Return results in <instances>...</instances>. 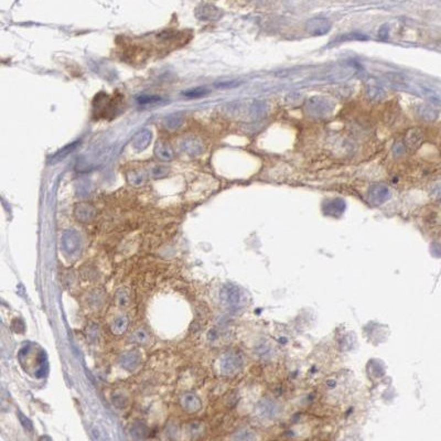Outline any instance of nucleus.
Segmentation results:
<instances>
[{
    "mask_svg": "<svg viewBox=\"0 0 441 441\" xmlns=\"http://www.w3.org/2000/svg\"><path fill=\"white\" fill-rule=\"evenodd\" d=\"M220 299L224 306L231 309L238 308L242 301V294L238 287L235 284H224L220 292Z\"/></svg>",
    "mask_w": 441,
    "mask_h": 441,
    "instance_id": "obj_1",
    "label": "nucleus"
},
{
    "mask_svg": "<svg viewBox=\"0 0 441 441\" xmlns=\"http://www.w3.org/2000/svg\"><path fill=\"white\" fill-rule=\"evenodd\" d=\"M391 196L390 189L384 184H373L367 190V200L372 205H380Z\"/></svg>",
    "mask_w": 441,
    "mask_h": 441,
    "instance_id": "obj_2",
    "label": "nucleus"
},
{
    "mask_svg": "<svg viewBox=\"0 0 441 441\" xmlns=\"http://www.w3.org/2000/svg\"><path fill=\"white\" fill-rule=\"evenodd\" d=\"M62 247L67 255L78 254L81 248V237L73 230L66 231L62 237Z\"/></svg>",
    "mask_w": 441,
    "mask_h": 441,
    "instance_id": "obj_3",
    "label": "nucleus"
},
{
    "mask_svg": "<svg viewBox=\"0 0 441 441\" xmlns=\"http://www.w3.org/2000/svg\"><path fill=\"white\" fill-rule=\"evenodd\" d=\"M242 359L237 355L227 354L222 358L220 362V370L225 375L236 374L242 368Z\"/></svg>",
    "mask_w": 441,
    "mask_h": 441,
    "instance_id": "obj_4",
    "label": "nucleus"
},
{
    "mask_svg": "<svg viewBox=\"0 0 441 441\" xmlns=\"http://www.w3.org/2000/svg\"><path fill=\"white\" fill-rule=\"evenodd\" d=\"M306 29L309 34L319 37L328 33L331 29V23L326 18H314L307 22Z\"/></svg>",
    "mask_w": 441,
    "mask_h": 441,
    "instance_id": "obj_5",
    "label": "nucleus"
},
{
    "mask_svg": "<svg viewBox=\"0 0 441 441\" xmlns=\"http://www.w3.org/2000/svg\"><path fill=\"white\" fill-rule=\"evenodd\" d=\"M424 142L423 131L419 128H411V129L406 132L404 139V146L407 150L415 151L422 146Z\"/></svg>",
    "mask_w": 441,
    "mask_h": 441,
    "instance_id": "obj_6",
    "label": "nucleus"
},
{
    "mask_svg": "<svg viewBox=\"0 0 441 441\" xmlns=\"http://www.w3.org/2000/svg\"><path fill=\"white\" fill-rule=\"evenodd\" d=\"M142 363V355L138 351H128L120 355L119 364L127 371H135Z\"/></svg>",
    "mask_w": 441,
    "mask_h": 441,
    "instance_id": "obj_7",
    "label": "nucleus"
},
{
    "mask_svg": "<svg viewBox=\"0 0 441 441\" xmlns=\"http://www.w3.org/2000/svg\"><path fill=\"white\" fill-rule=\"evenodd\" d=\"M180 403H181L182 408L188 412H196L201 410V400L198 396L195 394H192V393H187L184 394L181 399H180Z\"/></svg>",
    "mask_w": 441,
    "mask_h": 441,
    "instance_id": "obj_8",
    "label": "nucleus"
},
{
    "mask_svg": "<svg viewBox=\"0 0 441 441\" xmlns=\"http://www.w3.org/2000/svg\"><path fill=\"white\" fill-rule=\"evenodd\" d=\"M307 108L310 111V114H314L312 116H316V117H322V116H326V114L330 111V110H329V103L322 98L310 99L307 104Z\"/></svg>",
    "mask_w": 441,
    "mask_h": 441,
    "instance_id": "obj_9",
    "label": "nucleus"
},
{
    "mask_svg": "<svg viewBox=\"0 0 441 441\" xmlns=\"http://www.w3.org/2000/svg\"><path fill=\"white\" fill-rule=\"evenodd\" d=\"M151 138H152L151 131L148 130V129H143V130L138 132V134L135 136L134 139H132L131 145H132V147L135 148L136 150L142 151L143 149H146V148L149 146V143L151 142Z\"/></svg>",
    "mask_w": 441,
    "mask_h": 441,
    "instance_id": "obj_10",
    "label": "nucleus"
},
{
    "mask_svg": "<svg viewBox=\"0 0 441 441\" xmlns=\"http://www.w3.org/2000/svg\"><path fill=\"white\" fill-rule=\"evenodd\" d=\"M96 210L91 204H79L75 208L76 219L81 222H90L95 218Z\"/></svg>",
    "mask_w": 441,
    "mask_h": 441,
    "instance_id": "obj_11",
    "label": "nucleus"
},
{
    "mask_svg": "<svg viewBox=\"0 0 441 441\" xmlns=\"http://www.w3.org/2000/svg\"><path fill=\"white\" fill-rule=\"evenodd\" d=\"M278 408L274 403L269 402V400H263L260 402L257 407V412L262 418L265 419H271L275 418L277 416Z\"/></svg>",
    "mask_w": 441,
    "mask_h": 441,
    "instance_id": "obj_12",
    "label": "nucleus"
},
{
    "mask_svg": "<svg viewBox=\"0 0 441 441\" xmlns=\"http://www.w3.org/2000/svg\"><path fill=\"white\" fill-rule=\"evenodd\" d=\"M155 154L160 160H163V161H170V160L173 159L174 156L171 147L163 142H158L156 143Z\"/></svg>",
    "mask_w": 441,
    "mask_h": 441,
    "instance_id": "obj_13",
    "label": "nucleus"
},
{
    "mask_svg": "<svg viewBox=\"0 0 441 441\" xmlns=\"http://www.w3.org/2000/svg\"><path fill=\"white\" fill-rule=\"evenodd\" d=\"M79 140H76V142L70 143V145L65 146L64 148H62V149H60L58 152H55V154L52 156L51 159H50V162L51 163H57L59 161H61V160H63L64 158L67 157V156H69L71 152H73L75 150V148L79 146Z\"/></svg>",
    "mask_w": 441,
    "mask_h": 441,
    "instance_id": "obj_14",
    "label": "nucleus"
},
{
    "mask_svg": "<svg viewBox=\"0 0 441 441\" xmlns=\"http://www.w3.org/2000/svg\"><path fill=\"white\" fill-rule=\"evenodd\" d=\"M417 113H418L419 117H422L424 120H427V122H434L438 117V110L430 105H420L417 110Z\"/></svg>",
    "mask_w": 441,
    "mask_h": 441,
    "instance_id": "obj_15",
    "label": "nucleus"
},
{
    "mask_svg": "<svg viewBox=\"0 0 441 441\" xmlns=\"http://www.w3.org/2000/svg\"><path fill=\"white\" fill-rule=\"evenodd\" d=\"M128 324H129V321H128L126 316H119V318L116 319L113 324H111V331H113V333L117 335L123 334L124 332L127 330Z\"/></svg>",
    "mask_w": 441,
    "mask_h": 441,
    "instance_id": "obj_16",
    "label": "nucleus"
},
{
    "mask_svg": "<svg viewBox=\"0 0 441 441\" xmlns=\"http://www.w3.org/2000/svg\"><path fill=\"white\" fill-rule=\"evenodd\" d=\"M130 434L135 439H145L148 436V428L142 423H136L130 428Z\"/></svg>",
    "mask_w": 441,
    "mask_h": 441,
    "instance_id": "obj_17",
    "label": "nucleus"
},
{
    "mask_svg": "<svg viewBox=\"0 0 441 441\" xmlns=\"http://www.w3.org/2000/svg\"><path fill=\"white\" fill-rule=\"evenodd\" d=\"M111 403L118 410H124L128 405V397L122 392H116L111 395Z\"/></svg>",
    "mask_w": 441,
    "mask_h": 441,
    "instance_id": "obj_18",
    "label": "nucleus"
},
{
    "mask_svg": "<svg viewBox=\"0 0 441 441\" xmlns=\"http://www.w3.org/2000/svg\"><path fill=\"white\" fill-rule=\"evenodd\" d=\"M210 93V91L207 90L205 87H195V88H191L189 91L183 92L182 95L184 97L187 98H201L204 97V96L207 95Z\"/></svg>",
    "mask_w": 441,
    "mask_h": 441,
    "instance_id": "obj_19",
    "label": "nucleus"
},
{
    "mask_svg": "<svg viewBox=\"0 0 441 441\" xmlns=\"http://www.w3.org/2000/svg\"><path fill=\"white\" fill-rule=\"evenodd\" d=\"M366 94L368 97L373 99V101H380V99H383L385 97V92L382 88H379L378 86L367 87Z\"/></svg>",
    "mask_w": 441,
    "mask_h": 441,
    "instance_id": "obj_20",
    "label": "nucleus"
},
{
    "mask_svg": "<svg viewBox=\"0 0 441 441\" xmlns=\"http://www.w3.org/2000/svg\"><path fill=\"white\" fill-rule=\"evenodd\" d=\"M367 37H365L364 34H359V33H350V34H343L340 35L339 38L334 39L333 41L331 42V44L334 43H341V42H346V41H354V40H366Z\"/></svg>",
    "mask_w": 441,
    "mask_h": 441,
    "instance_id": "obj_21",
    "label": "nucleus"
},
{
    "mask_svg": "<svg viewBox=\"0 0 441 441\" xmlns=\"http://www.w3.org/2000/svg\"><path fill=\"white\" fill-rule=\"evenodd\" d=\"M130 340L135 343L143 344V343H146L148 340H149V334H148L147 331L143 330V329H138L137 331H135L134 333L131 334Z\"/></svg>",
    "mask_w": 441,
    "mask_h": 441,
    "instance_id": "obj_22",
    "label": "nucleus"
},
{
    "mask_svg": "<svg viewBox=\"0 0 441 441\" xmlns=\"http://www.w3.org/2000/svg\"><path fill=\"white\" fill-rule=\"evenodd\" d=\"M161 101L162 98L157 95H142L137 98V102L140 105H154Z\"/></svg>",
    "mask_w": 441,
    "mask_h": 441,
    "instance_id": "obj_23",
    "label": "nucleus"
},
{
    "mask_svg": "<svg viewBox=\"0 0 441 441\" xmlns=\"http://www.w3.org/2000/svg\"><path fill=\"white\" fill-rule=\"evenodd\" d=\"M184 149L191 155H196L201 152V146L195 140H187V142H184Z\"/></svg>",
    "mask_w": 441,
    "mask_h": 441,
    "instance_id": "obj_24",
    "label": "nucleus"
},
{
    "mask_svg": "<svg viewBox=\"0 0 441 441\" xmlns=\"http://www.w3.org/2000/svg\"><path fill=\"white\" fill-rule=\"evenodd\" d=\"M116 299H117V303L120 307H125L129 303V292L126 289H120L117 291V295H116Z\"/></svg>",
    "mask_w": 441,
    "mask_h": 441,
    "instance_id": "obj_25",
    "label": "nucleus"
},
{
    "mask_svg": "<svg viewBox=\"0 0 441 441\" xmlns=\"http://www.w3.org/2000/svg\"><path fill=\"white\" fill-rule=\"evenodd\" d=\"M256 437L252 431L243 430L236 434L234 437V441H255Z\"/></svg>",
    "mask_w": 441,
    "mask_h": 441,
    "instance_id": "obj_26",
    "label": "nucleus"
},
{
    "mask_svg": "<svg viewBox=\"0 0 441 441\" xmlns=\"http://www.w3.org/2000/svg\"><path fill=\"white\" fill-rule=\"evenodd\" d=\"M181 123H182V118L180 117L179 115H171V116H169V117L167 118L166 125H167L168 128L174 129V128L179 127L180 125H181Z\"/></svg>",
    "mask_w": 441,
    "mask_h": 441,
    "instance_id": "obj_27",
    "label": "nucleus"
},
{
    "mask_svg": "<svg viewBox=\"0 0 441 441\" xmlns=\"http://www.w3.org/2000/svg\"><path fill=\"white\" fill-rule=\"evenodd\" d=\"M150 173L152 176H154V178H163V176L168 175V173H169V170H168L167 167L156 166L152 168Z\"/></svg>",
    "mask_w": 441,
    "mask_h": 441,
    "instance_id": "obj_28",
    "label": "nucleus"
},
{
    "mask_svg": "<svg viewBox=\"0 0 441 441\" xmlns=\"http://www.w3.org/2000/svg\"><path fill=\"white\" fill-rule=\"evenodd\" d=\"M128 179H129V182L131 184H134V186H140V184L143 182V180H145V176H143L142 172L134 171L131 172L129 176H128Z\"/></svg>",
    "mask_w": 441,
    "mask_h": 441,
    "instance_id": "obj_29",
    "label": "nucleus"
},
{
    "mask_svg": "<svg viewBox=\"0 0 441 441\" xmlns=\"http://www.w3.org/2000/svg\"><path fill=\"white\" fill-rule=\"evenodd\" d=\"M430 194L436 201L441 202V181L436 182L434 186H432Z\"/></svg>",
    "mask_w": 441,
    "mask_h": 441,
    "instance_id": "obj_30",
    "label": "nucleus"
},
{
    "mask_svg": "<svg viewBox=\"0 0 441 441\" xmlns=\"http://www.w3.org/2000/svg\"><path fill=\"white\" fill-rule=\"evenodd\" d=\"M18 416H19V419H20V423L22 424V426L25 427L27 430H29V431H32V429H33V426H32V423H31V420L28 418V417H26L25 415L22 414V412H18Z\"/></svg>",
    "mask_w": 441,
    "mask_h": 441,
    "instance_id": "obj_31",
    "label": "nucleus"
},
{
    "mask_svg": "<svg viewBox=\"0 0 441 441\" xmlns=\"http://www.w3.org/2000/svg\"><path fill=\"white\" fill-rule=\"evenodd\" d=\"M237 85H239L238 82H224V83L218 84L219 87H224V88H225V87L232 88V87H235V86H237Z\"/></svg>",
    "mask_w": 441,
    "mask_h": 441,
    "instance_id": "obj_32",
    "label": "nucleus"
}]
</instances>
